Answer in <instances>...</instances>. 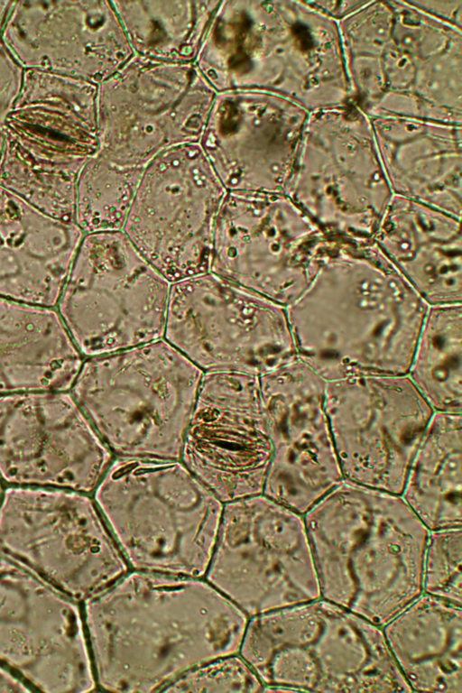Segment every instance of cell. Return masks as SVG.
<instances>
[{
  "label": "cell",
  "instance_id": "6da1fadb",
  "mask_svg": "<svg viewBox=\"0 0 462 693\" xmlns=\"http://www.w3.org/2000/svg\"><path fill=\"white\" fill-rule=\"evenodd\" d=\"M83 602L97 684L114 692H160L238 653L249 618L204 578L137 569Z\"/></svg>",
  "mask_w": 462,
  "mask_h": 693
},
{
  "label": "cell",
  "instance_id": "7a4b0ae2",
  "mask_svg": "<svg viewBox=\"0 0 462 693\" xmlns=\"http://www.w3.org/2000/svg\"><path fill=\"white\" fill-rule=\"evenodd\" d=\"M428 307L374 241L334 238L286 312L299 357L332 381L406 374Z\"/></svg>",
  "mask_w": 462,
  "mask_h": 693
},
{
  "label": "cell",
  "instance_id": "3957f363",
  "mask_svg": "<svg viewBox=\"0 0 462 693\" xmlns=\"http://www.w3.org/2000/svg\"><path fill=\"white\" fill-rule=\"evenodd\" d=\"M194 64L217 93L267 92L310 113L350 96L337 21L314 2L221 1Z\"/></svg>",
  "mask_w": 462,
  "mask_h": 693
},
{
  "label": "cell",
  "instance_id": "277c9868",
  "mask_svg": "<svg viewBox=\"0 0 462 693\" xmlns=\"http://www.w3.org/2000/svg\"><path fill=\"white\" fill-rule=\"evenodd\" d=\"M303 518L320 597L383 627L422 593L430 531L401 495L343 478Z\"/></svg>",
  "mask_w": 462,
  "mask_h": 693
},
{
  "label": "cell",
  "instance_id": "5b68a950",
  "mask_svg": "<svg viewBox=\"0 0 462 693\" xmlns=\"http://www.w3.org/2000/svg\"><path fill=\"white\" fill-rule=\"evenodd\" d=\"M352 102L369 117L461 125V27L416 1H364L337 21Z\"/></svg>",
  "mask_w": 462,
  "mask_h": 693
},
{
  "label": "cell",
  "instance_id": "8992f818",
  "mask_svg": "<svg viewBox=\"0 0 462 693\" xmlns=\"http://www.w3.org/2000/svg\"><path fill=\"white\" fill-rule=\"evenodd\" d=\"M238 654L262 691H411L382 627L322 597L250 616Z\"/></svg>",
  "mask_w": 462,
  "mask_h": 693
},
{
  "label": "cell",
  "instance_id": "52a82bcc",
  "mask_svg": "<svg viewBox=\"0 0 462 693\" xmlns=\"http://www.w3.org/2000/svg\"><path fill=\"white\" fill-rule=\"evenodd\" d=\"M94 500L133 569L204 578L223 503L180 459L116 457Z\"/></svg>",
  "mask_w": 462,
  "mask_h": 693
},
{
  "label": "cell",
  "instance_id": "ba28073f",
  "mask_svg": "<svg viewBox=\"0 0 462 693\" xmlns=\"http://www.w3.org/2000/svg\"><path fill=\"white\" fill-rule=\"evenodd\" d=\"M202 374L161 338L88 357L72 396L116 457L180 459Z\"/></svg>",
  "mask_w": 462,
  "mask_h": 693
},
{
  "label": "cell",
  "instance_id": "9c48e42d",
  "mask_svg": "<svg viewBox=\"0 0 462 693\" xmlns=\"http://www.w3.org/2000/svg\"><path fill=\"white\" fill-rule=\"evenodd\" d=\"M97 85L25 69L4 125L0 185L43 212L73 220L76 186L98 151Z\"/></svg>",
  "mask_w": 462,
  "mask_h": 693
},
{
  "label": "cell",
  "instance_id": "30bf717a",
  "mask_svg": "<svg viewBox=\"0 0 462 693\" xmlns=\"http://www.w3.org/2000/svg\"><path fill=\"white\" fill-rule=\"evenodd\" d=\"M284 194L328 236L374 241L393 194L370 117L352 102L310 112Z\"/></svg>",
  "mask_w": 462,
  "mask_h": 693
},
{
  "label": "cell",
  "instance_id": "8fae6325",
  "mask_svg": "<svg viewBox=\"0 0 462 693\" xmlns=\"http://www.w3.org/2000/svg\"><path fill=\"white\" fill-rule=\"evenodd\" d=\"M170 286L123 230L85 234L56 309L90 357L163 338Z\"/></svg>",
  "mask_w": 462,
  "mask_h": 693
},
{
  "label": "cell",
  "instance_id": "7c38bea8",
  "mask_svg": "<svg viewBox=\"0 0 462 693\" xmlns=\"http://www.w3.org/2000/svg\"><path fill=\"white\" fill-rule=\"evenodd\" d=\"M0 553L77 602L130 568L95 500L67 489L5 490Z\"/></svg>",
  "mask_w": 462,
  "mask_h": 693
},
{
  "label": "cell",
  "instance_id": "4fadbf2b",
  "mask_svg": "<svg viewBox=\"0 0 462 693\" xmlns=\"http://www.w3.org/2000/svg\"><path fill=\"white\" fill-rule=\"evenodd\" d=\"M204 578L248 617L320 597L303 515L263 494L223 504Z\"/></svg>",
  "mask_w": 462,
  "mask_h": 693
},
{
  "label": "cell",
  "instance_id": "5bb4252c",
  "mask_svg": "<svg viewBox=\"0 0 462 693\" xmlns=\"http://www.w3.org/2000/svg\"><path fill=\"white\" fill-rule=\"evenodd\" d=\"M163 338L203 372L260 376L297 356L285 306L211 272L171 282Z\"/></svg>",
  "mask_w": 462,
  "mask_h": 693
},
{
  "label": "cell",
  "instance_id": "9a60e30c",
  "mask_svg": "<svg viewBox=\"0 0 462 693\" xmlns=\"http://www.w3.org/2000/svg\"><path fill=\"white\" fill-rule=\"evenodd\" d=\"M216 95L194 63L134 55L97 85V152L144 168L164 151L199 143Z\"/></svg>",
  "mask_w": 462,
  "mask_h": 693
},
{
  "label": "cell",
  "instance_id": "2e32d148",
  "mask_svg": "<svg viewBox=\"0 0 462 693\" xmlns=\"http://www.w3.org/2000/svg\"><path fill=\"white\" fill-rule=\"evenodd\" d=\"M333 239L284 193L227 191L209 272L286 307L313 279Z\"/></svg>",
  "mask_w": 462,
  "mask_h": 693
},
{
  "label": "cell",
  "instance_id": "e0dca14e",
  "mask_svg": "<svg viewBox=\"0 0 462 693\" xmlns=\"http://www.w3.org/2000/svg\"><path fill=\"white\" fill-rule=\"evenodd\" d=\"M226 192L199 143L173 147L144 167L123 231L170 282L208 273Z\"/></svg>",
  "mask_w": 462,
  "mask_h": 693
},
{
  "label": "cell",
  "instance_id": "ac0fdd59",
  "mask_svg": "<svg viewBox=\"0 0 462 693\" xmlns=\"http://www.w3.org/2000/svg\"><path fill=\"white\" fill-rule=\"evenodd\" d=\"M324 407L344 478L401 495L434 411L406 374L326 381Z\"/></svg>",
  "mask_w": 462,
  "mask_h": 693
},
{
  "label": "cell",
  "instance_id": "d6986e66",
  "mask_svg": "<svg viewBox=\"0 0 462 693\" xmlns=\"http://www.w3.org/2000/svg\"><path fill=\"white\" fill-rule=\"evenodd\" d=\"M0 661L43 692L97 687L77 601L1 553Z\"/></svg>",
  "mask_w": 462,
  "mask_h": 693
},
{
  "label": "cell",
  "instance_id": "ffe728a7",
  "mask_svg": "<svg viewBox=\"0 0 462 693\" xmlns=\"http://www.w3.org/2000/svg\"><path fill=\"white\" fill-rule=\"evenodd\" d=\"M113 459L72 395H0V476L7 483L87 494Z\"/></svg>",
  "mask_w": 462,
  "mask_h": 693
},
{
  "label": "cell",
  "instance_id": "44dd1931",
  "mask_svg": "<svg viewBox=\"0 0 462 693\" xmlns=\"http://www.w3.org/2000/svg\"><path fill=\"white\" fill-rule=\"evenodd\" d=\"M259 381L273 449L263 494L303 515L344 478L324 407L326 381L298 355Z\"/></svg>",
  "mask_w": 462,
  "mask_h": 693
},
{
  "label": "cell",
  "instance_id": "7402d4cb",
  "mask_svg": "<svg viewBox=\"0 0 462 693\" xmlns=\"http://www.w3.org/2000/svg\"><path fill=\"white\" fill-rule=\"evenodd\" d=\"M272 445L259 376L203 372L180 460L223 504L263 494Z\"/></svg>",
  "mask_w": 462,
  "mask_h": 693
},
{
  "label": "cell",
  "instance_id": "603a6c76",
  "mask_svg": "<svg viewBox=\"0 0 462 693\" xmlns=\"http://www.w3.org/2000/svg\"><path fill=\"white\" fill-rule=\"evenodd\" d=\"M309 114L267 92L217 93L199 143L227 191L284 193Z\"/></svg>",
  "mask_w": 462,
  "mask_h": 693
},
{
  "label": "cell",
  "instance_id": "cb8c5ba5",
  "mask_svg": "<svg viewBox=\"0 0 462 693\" xmlns=\"http://www.w3.org/2000/svg\"><path fill=\"white\" fill-rule=\"evenodd\" d=\"M0 38L24 69L96 85L134 55L112 1H14Z\"/></svg>",
  "mask_w": 462,
  "mask_h": 693
},
{
  "label": "cell",
  "instance_id": "d4e9b609",
  "mask_svg": "<svg viewBox=\"0 0 462 693\" xmlns=\"http://www.w3.org/2000/svg\"><path fill=\"white\" fill-rule=\"evenodd\" d=\"M84 235L0 185V298L56 308Z\"/></svg>",
  "mask_w": 462,
  "mask_h": 693
},
{
  "label": "cell",
  "instance_id": "484cf974",
  "mask_svg": "<svg viewBox=\"0 0 462 693\" xmlns=\"http://www.w3.org/2000/svg\"><path fill=\"white\" fill-rule=\"evenodd\" d=\"M374 243L429 306L462 303L461 218L393 195Z\"/></svg>",
  "mask_w": 462,
  "mask_h": 693
},
{
  "label": "cell",
  "instance_id": "4316f807",
  "mask_svg": "<svg viewBox=\"0 0 462 693\" xmlns=\"http://www.w3.org/2000/svg\"><path fill=\"white\" fill-rule=\"evenodd\" d=\"M370 120L393 194L461 218V125L404 117Z\"/></svg>",
  "mask_w": 462,
  "mask_h": 693
},
{
  "label": "cell",
  "instance_id": "83f0119b",
  "mask_svg": "<svg viewBox=\"0 0 462 693\" xmlns=\"http://www.w3.org/2000/svg\"><path fill=\"white\" fill-rule=\"evenodd\" d=\"M83 362L56 308L0 298V395L65 392Z\"/></svg>",
  "mask_w": 462,
  "mask_h": 693
},
{
  "label": "cell",
  "instance_id": "f1b7e54d",
  "mask_svg": "<svg viewBox=\"0 0 462 693\" xmlns=\"http://www.w3.org/2000/svg\"><path fill=\"white\" fill-rule=\"evenodd\" d=\"M416 692H462V605L421 593L382 627Z\"/></svg>",
  "mask_w": 462,
  "mask_h": 693
},
{
  "label": "cell",
  "instance_id": "f546056e",
  "mask_svg": "<svg viewBox=\"0 0 462 693\" xmlns=\"http://www.w3.org/2000/svg\"><path fill=\"white\" fill-rule=\"evenodd\" d=\"M462 415L434 411L409 467L402 498L429 531L462 526Z\"/></svg>",
  "mask_w": 462,
  "mask_h": 693
},
{
  "label": "cell",
  "instance_id": "4dcf8cb0",
  "mask_svg": "<svg viewBox=\"0 0 462 693\" xmlns=\"http://www.w3.org/2000/svg\"><path fill=\"white\" fill-rule=\"evenodd\" d=\"M221 1H112L134 55L194 63Z\"/></svg>",
  "mask_w": 462,
  "mask_h": 693
},
{
  "label": "cell",
  "instance_id": "1f68e13d",
  "mask_svg": "<svg viewBox=\"0 0 462 693\" xmlns=\"http://www.w3.org/2000/svg\"><path fill=\"white\" fill-rule=\"evenodd\" d=\"M406 375L434 411H462V303L429 306Z\"/></svg>",
  "mask_w": 462,
  "mask_h": 693
},
{
  "label": "cell",
  "instance_id": "d6a6232c",
  "mask_svg": "<svg viewBox=\"0 0 462 693\" xmlns=\"http://www.w3.org/2000/svg\"><path fill=\"white\" fill-rule=\"evenodd\" d=\"M143 169L97 152L86 162L77 181L74 215L84 234L123 230Z\"/></svg>",
  "mask_w": 462,
  "mask_h": 693
},
{
  "label": "cell",
  "instance_id": "836d02e7",
  "mask_svg": "<svg viewBox=\"0 0 462 693\" xmlns=\"http://www.w3.org/2000/svg\"><path fill=\"white\" fill-rule=\"evenodd\" d=\"M462 526L430 531L422 560V593L462 605Z\"/></svg>",
  "mask_w": 462,
  "mask_h": 693
},
{
  "label": "cell",
  "instance_id": "e575fe53",
  "mask_svg": "<svg viewBox=\"0 0 462 693\" xmlns=\"http://www.w3.org/2000/svg\"><path fill=\"white\" fill-rule=\"evenodd\" d=\"M263 684L238 654L219 656L188 670L160 692H258Z\"/></svg>",
  "mask_w": 462,
  "mask_h": 693
},
{
  "label": "cell",
  "instance_id": "d590c367",
  "mask_svg": "<svg viewBox=\"0 0 462 693\" xmlns=\"http://www.w3.org/2000/svg\"><path fill=\"white\" fill-rule=\"evenodd\" d=\"M24 70L0 38V156L5 121L21 91Z\"/></svg>",
  "mask_w": 462,
  "mask_h": 693
},
{
  "label": "cell",
  "instance_id": "8d00e7d4",
  "mask_svg": "<svg viewBox=\"0 0 462 693\" xmlns=\"http://www.w3.org/2000/svg\"><path fill=\"white\" fill-rule=\"evenodd\" d=\"M30 691H32V689L28 688L21 679L0 666V692Z\"/></svg>",
  "mask_w": 462,
  "mask_h": 693
},
{
  "label": "cell",
  "instance_id": "74e56055",
  "mask_svg": "<svg viewBox=\"0 0 462 693\" xmlns=\"http://www.w3.org/2000/svg\"><path fill=\"white\" fill-rule=\"evenodd\" d=\"M14 1L0 0V35Z\"/></svg>",
  "mask_w": 462,
  "mask_h": 693
},
{
  "label": "cell",
  "instance_id": "f35d334b",
  "mask_svg": "<svg viewBox=\"0 0 462 693\" xmlns=\"http://www.w3.org/2000/svg\"><path fill=\"white\" fill-rule=\"evenodd\" d=\"M3 493H4L3 492V486H2V484H1V481H0V502H1V499H2V496H3Z\"/></svg>",
  "mask_w": 462,
  "mask_h": 693
}]
</instances>
